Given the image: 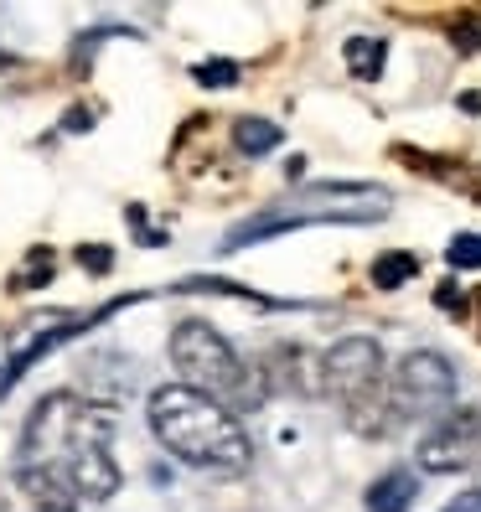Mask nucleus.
<instances>
[{"instance_id":"12","label":"nucleus","mask_w":481,"mask_h":512,"mask_svg":"<svg viewBox=\"0 0 481 512\" xmlns=\"http://www.w3.org/2000/svg\"><path fill=\"white\" fill-rule=\"evenodd\" d=\"M414 275H419V259H414L409 249H388V254L373 259V285H378V290H399V285H409Z\"/></svg>"},{"instance_id":"10","label":"nucleus","mask_w":481,"mask_h":512,"mask_svg":"<svg viewBox=\"0 0 481 512\" xmlns=\"http://www.w3.org/2000/svg\"><path fill=\"white\" fill-rule=\"evenodd\" d=\"M285 140V130L275 125V119H259V114H244V119H233V145H238V156H269Z\"/></svg>"},{"instance_id":"2","label":"nucleus","mask_w":481,"mask_h":512,"mask_svg":"<svg viewBox=\"0 0 481 512\" xmlns=\"http://www.w3.org/2000/svg\"><path fill=\"white\" fill-rule=\"evenodd\" d=\"M145 414H150L156 440L192 471L238 476L254 461V440H249L244 425H238V414L223 409L218 399L197 394V388H187V383H161L156 394H150Z\"/></svg>"},{"instance_id":"15","label":"nucleus","mask_w":481,"mask_h":512,"mask_svg":"<svg viewBox=\"0 0 481 512\" xmlns=\"http://www.w3.org/2000/svg\"><path fill=\"white\" fill-rule=\"evenodd\" d=\"M202 88H233L238 83V63H228V57H218V63H197L192 73Z\"/></svg>"},{"instance_id":"16","label":"nucleus","mask_w":481,"mask_h":512,"mask_svg":"<svg viewBox=\"0 0 481 512\" xmlns=\"http://www.w3.org/2000/svg\"><path fill=\"white\" fill-rule=\"evenodd\" d=\"M440 512H481V487H471V492H461V497H450Z\"/></svg>"},{"instance_id":"7","label":"nucleus","mask_w":481,"mask_h":512,"mask_svg":"<svg viewBox=\"0 0 481 512\" xmlns=\"http://www.w3.org/2000/svg\"><path fill=\"white\" fill-rule=\"evenodd\" d=\"M476 450H481V414L476 409H450L445 419L430 425V435L419 440L414 461L425 476H456L476 461Z\"/></svg>"},{"instance_id":"17","label":"nucleus","mask_w":481,"mask_h":512,"mask_svg":"<svg viewBox=\"0 0 481 512\" xmlns=\"http://www.w3.org/2000/svg\"><path fill=\"white\" fill-rule=\"evenodd\" d=\"M78 264H88V269H109V249H78Z\"/></svg>"},{"instance_id":"13","label":"nucleus","mask_w":481,"mask_h":512,"mask_svg":"<svg viewBox=\"0 0 481 512\" xmlns=\"http://www.w3.org/2000/svg\"><path fill=\"white\" fill-rule=\"evenodd\" d=\"M445 264L450 269H481V233H456L445 244Z\"/></svg>"},{"instance_id":"18","label":"nucleus","mask_w":481,"mask_h":512,"mask_svg":"<svg viewBox=\"0 0 481 512\" xmlns=\"http://www.w3.org/2000/svg\"><path fill=\"white\" fill-rule=\"evenodd\" d=\"M0 68H11V57H6V52H0Z\"/></svg>"},{"instance_id":"8","label":"nucleus","mask_w":481,"mask_h":512,"mask_svg":"<svg viewBox=\"0 0 481 512\" xmlns=\"http://www.w3.org/2000/svg\"><path fill=\"white\" fill-rule=\"evenodd\" d=\"M16 487L26 492V502L37 512H78V502H83L73 481L52 466H16Z\"/></svg>"},{"instance_id":"14","label":"nucleus","mask_w":481,"mask_h":512,"mask_svg":"<svg viewBox=\"0 0 481 512\" xmlns=\"http://www.w3.org/2000/svg\"><path fill=\"white\" fill-rule=\"evenodd\" d=\"M450 42H456V52H481V11L456 16V26H450Z\"/></svg>"},{"instance_id":"11","label":"nucleus","mask_w":481,"mask_h":512,"mask_svg":"<svg viewBox=\"0 0 481 512\" xmlns=\"http://www.w3.org/2000/svg\"><path fill=\"white\" fill-rule=\"evenodd\" d=\"M342 57H347V73H352V78L373 83V78L383 73V63H388V42H383V37H347Z\"/></svg>"},{"instance_id":"9","label":"nucleus","mask_w":481,"mask_h":512,"mask_svg":"<svg viewBox=\"0 0 481 512\" xmlns=\"http://www.w3.org/2000/svg\"><path fill=\"white\" fill-rule=\"evenodd\" d=\"M414 497H419V476L399 466V471H383V476L373 481L368 497H363V507H368V512H409Z\"/></svg>"},{"instance_id":"3","label":"nucleus","mask_w":481,"mask_h":512,"mask_svg":"<svg viewBox=\"0 0 481 512\" xmlns=\"http://www.w3.org/2000/svg\"><path fill=\"white\" fill-rule=\"evenodd\" d=\"M171 368L182 373L187 388L218 399L223 409H259L269 399V378L264 368H249L244 357L233 352V342L218 326L207 321H182L171 331Z\"/></svg>"},{"instance_id":"4","label":"nucleus","mask_w":481,"mask_h":512,"mask_svg":"<svg viewBox=\"0 0 481 512\" xmlns=\"http://www.w3.org/2000/svg\"><path fill=\"white\" fill-rule=\"evenodd\" d=\"M321 394H332L347 414L357 435H388L404 425L394 409V388L383 373V347L373 337H342L332 352L321 357Z\"/></svg>"},{"instance_id":"5","label":"nucleus","mask_w":481,"mask_h":512,"mask_svg":"<svg viewBox=\"0 0 481 512\" xmlns=\"http://www.w3.org/2000/svg\"><path fill=\"white\" fill-rule=\"evenodd\" d=\"M388 218V192L383 187H363V182H332V187H311L300 202L275 207V213H259L249 223H238L228 233V254L259 244V238H275L285 228H311V223H378Z\"/></svg>"},{"instance_id":"6","label":"nucleus","mask_w":481,"mask_h":512,"mask_svg":"<svg viewBox=\"0 0 481 512\" xmlns=\"http://www.w3.org/2000/svg\"><path fill=\"white\" fill-rule=\"evenodd\" d=\"M388 388H394L399 419H445L456 409V368H450V357L435 352V347L409 352L404 363L388 373Z\"/></svg>"},{"instance_id":"1","label":"nucleus","mask_w":481,"mask_h":512,"mask_svg":"<svg viewBox=\"0 0 481 512\" xmlns=\"http://www.w3.org/2000/svg\"><path fill=\"white\" fill-rule=\"evenodd\" d=\"M109 430H114L109 404H88L78 394H47L26 419L21 466H52L73 481L83 502H109L119 492Z\"/></svg>"}]
</instances>
